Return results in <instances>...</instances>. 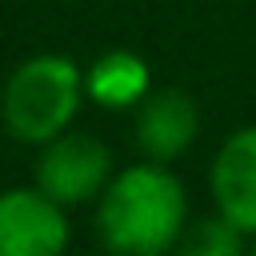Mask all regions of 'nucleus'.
<instances>
[{
	"label": "nucleus",
	"instance_id": "obj_1",
	"mask_svg": "<svg viewBox=\"0 0 256 256\" xmlns=\"http://www.w3.org/2000/svg\"><path fill=\"white\" fill-rule=\"evenodd\" d=\"M188 228V192L160 160L128 164L96 196V232L124 256H160L180 248Z\"/></svg>",
	"mask_w": 256,
	"mask_h": 256
},
{
	"label": "nucleus",
	"instance_id": "obj_2",
	"mask_svg": "<svg viewBox=\"0 0 256 256\" xmlns=\"http://www.w3.org/2000/svg\"><path fill=\"white\" fill-rule=\"evenodd\" d=\"M84 72L72 56L40 52L16 64L0 96V120L12 140L20 144H48L52 136L68 132L84 100Z\"/></svg>",
	"mask_w": 256,
	"mask_h": 256
},
{
	"label": "nucleus",
	"instance_id": "obj_3",
	"mask_svg": "<svg viewBox=\"0 0 256 256\" xmlns=\"http://www.w3.org/2000/svg\"><path fill=\"white\" fill-rule=\"evenodd\" d=\"M112 180V152L88 132H60L40 144L36 184L64 208L96 200Z\"/></svg>",
	"mask_w": 256,
	"mask_h": 256
},
{
	"label": "nucleus",
	"instance_id": "obj_4",
	"mask_svg": "<svg viewBox=\"0 0 256 256\" xmlns=\"http://www.w3.org/2000/svg\"><path fill=\"white\" fill-rule=\"evenodd\" d=\"M68 244L64 204L36 188L0 192V256H52Z\"/></svg>",
	"mask_w": 256,
	"mask_h": 256
},
{
	"label": "nucleus",
	"instance_id": "obj_5",
	"mask_svg": "<svg viewBox=\"0 0 256 256\" xmlns=\"http://www.w3.org/2000/svg\"><path fill=\"white\" fill-rule=\"evenodd\" d=\"M208 188L216 212H224L256 240V124L236 128L220 144L208 168Z\"/></svg>",
	"mask_w": 256,
	"mask_h": 256
},
{
	"label": "nucleus",
	"instance_id": "obj_6",
	"mask_svg": "<svg viewBox=\"0 0 256 256\" xmlns=\"http://www.w3.org/2000/svg\"><path fill=\"white\" fill-rule=\"evenodd\" d=\"M200 132V112L192 104L188 92L180 88H160V92H148L140 104H136V144L148 160H176L192 148Z\"/></svg>",
	"mask_w": 256,
	"mask_h": 256
},
{
	"label": "nucleus",
	"instance_id": "obj_7",
	"mask_svg": "<svg viewBox=\"0 0 256 256\" xmlns=\"http://www.w3.org/2000/svg\"><path fill=\"white\" fill-rule=\"evenodd\" d=\"M84 92L92 104H100L108 112L136 108L152 92V68L144 56H136L128 48H112V52L96 56L92 68L84 72Z\"/></svg>",
	"mask_w": 256,
	"mask_h": 256
},
{
	"label": "nucleus",
	"instance_id": "obj_8",
	"mask_svg": "<svg viewBox=\"0 0 256 256\" xmlns=\"http://www.w3.org/2000/svg\"><path fill=\"white\" fill-rule=\"evenodd\" d=\"M248 240L252 236L240 224H232L224 212H216V216H204V220L184 228L180 252L184 256H240L248 248Z\"/></svg>",
	"mask_w": 256,
	"mask_h": 256
},
{
	"label": "nucleus",
	"instance_id": "obj_9",
	"mask_svg": "<svg viewBox=\"0 0 256 256\" xmlns=\"http://www.w3.org/2000/svg\"><path fill=\"white\" fill-rule=\"evenodd\" d=\"M252 244H256V240H252Z\"/></svg>",
	"mask_w": 256,
	"mask_h": 256
}]
</instances>
